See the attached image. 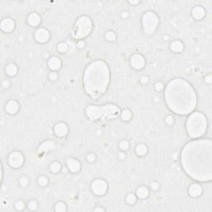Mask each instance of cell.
<instances>
[{
  "instance_id": "7402d4cb",
  "label": "cell",
  "mask_w": 212,
  "mask_h": 212,
  "mask_svg": "<svg viewBox=\"0 0 212 212\" xmlns=\"http://www.w3.org/2000/svg\"><path fill=\"white\" fill-rule=\"evenodd\" d=\"M18 66H17L15 64H13V63L8 64V65L6 66V69H5L7 75L9 76H15V75L18 73Z\"/></svg>"
},
{
  "instance_id": "5bb4252c",
  "label": "cell",
  "mask_w": 212,
  "mask_h": 212,
  "mask_svg": "<svg viewBox=\"0 0 212 212\" xmlns=\"http://www.w3.org/2000/svg\"><path fill=\"white\" fill-rule=\"evenodd\" d=\"M5 110L7 111V113H8L9 114H15L16 113H18V111L19 110V105L18 103L15 100H10L8 101L6 105H5Z\"/></svg>"
},
{
  "instance_id": "b9f144b4",
  "label": "cell",
  "mask_w": 212,
  "mask_h": 212,
  "mask_svg": "<svg viewBox=\"0 0 212 212\" xmlns=\"http://www.w3.org/2000/svg\"><path fill=\"white\" fill-rule=\"evenodd\" d=\"M2 86H4V89H8V88H9L10 86V82L8 81V80H4V81L2 82Z\"/></svg>"
},
{
  "instance_id": "f6af8a7d",
  "label": "cell",
  "mask_w": 212,
  "mask_h": 212,
  "mask_svg": "<svg viewBox=\"0 0 212 212\" xmlns=\"http://www.w3.org/2000/svg\"><path fill=\"white\" fill-rule=\"evenodd\" d=\"M94 211H105V209H103V208H100V207H98V208H95V209L94 210Z\"/></svg>"
},
{
  "instance_id": "484cf974",
  "label": "cell",
  "mask_w": 212,
  "mask_h": 212,
  "mask_svg": "<svg viewBox=\"0 0 212 212\" xmlns=\"http://www.w3.org/2000/svg\"><path fill=\"white\" fill-rule=\"evenodd\" d=\"M105 37L109 42H114L116 40V34L113 31H108L105 33Z\"/></svg>"
},
{
  "instance_id": "603a6c76",
  "label": "cell",
  "mask_w": 212,
  "mask_h": 212,
  "mask_svg": "<svg viewBox=\"0 0 212 212\" xmlns=\"http://www.w3.org/2000/svg\"><path fill=\"white\" fill-rule=\"evenodd\" d=\"M135 151L139 156H145L148 153V147L146 145L143 144V143H141V144H139L136 147Z\"/></svg>"
},
{
  "instance_id": "836d02e7",
  "label": "cell",
  "mask_w": 212,
  "mask_h": 212,
  "mask_svg": "<svg viewBox=\"0 0 212 212\" xmlns=\"http://www.w3.org/2000/svg\"><path fill=\"white\" fill-rule=\"evenodd\" d=\"M20 185L23 187H26L28 185V179L26 177H22L20 178Z\"/></svg>"
},
{
  "instance_id": "d4e9b609",
  "label": "cell",
  "mask_w": 212,
  "mask_h": 212,
  "mask_svg": "<svg viewBox=\"0 0 212 212\" xmlns=\"http://www.w3.org/2000/svg\"><path fill=\"white\" fill-rule=\"evenodd\" d=\"M61 163H57V162H54L50 166V170L52 171V172H53V173H57V172H59L61 171Z\"/></svg>"
},
{
  "instance_id": "8992f818",
  "label": "cell",
  "mask_w": 212,
  "mask_h": 212,
  "mask_svg": "<svg viewBox=\"0 0 212 212\" xmlns=\"http://www.w3.org/2000/svg\"><path fill=\"white\" fill-rule=\"evenodd\" d=\"M142 23H143V27L145 33L153 34L158 28L159 20L158 16L155 14L153 12H147L145 13L143 18H142Z\"/></svg>"
},
{
  "instance_id": "ac0fdd59",
  "label": "cell",
  "mask_w": 212,
  "mask_h": 212,
  "mask_svg": "<svg viewBox=\"0 0 212 212\" xmlns=\"http://www.w3.org/2000/svg\"><path fill=\"white\" fill-rule=\"evenodd\" d=\"M28 23L33 27H37L41 23V17L37 13H32L28 17Z\"/></svg>"
},
{
  "instance_id": "7c38bea8",
  "label": "cell",
  "mask_w": 212,
  "mask_h": 212,
  "mask_svg": "<svg viewBox=\"0 0 212 212\" xmlns=\"http://www.w3.org/2000/svg\"><path fill=\"white\" fill-rule=\"evenodd\" d=\"M54 132H55V134L57 135V137H60V138L66 136L68 133L67 124H65V123H62V122L57 123L54 128Z\"/></svg>"
},
{
  "instance_id": "ba28073f",
  "label": "cell",
  "mask_w": 212,
  "mask_h": 212,
  "mask_svg": "<svg viewBox=\"0 0 212 212\" xmlns=\"http://www.w3.org/2000/svg\"><path fill=\"white\" fill-rule=\"evenodd\" d=\"M24 163V157L20 152L14 151L11 153L8 157V163L13 168H18Z\"/></svg>"
},
{
  "instance_id": "ffe728a7",
  "label": "cell",
  "mask_w": 212,
  "mask_h": 212,
  "mask_svg": "<svg viewBox=\"0 0 212 212\" xmlns=\"http://www.w3.org/2000/svg\"><path fill=\"white\" fill-rule=\"evenodd\" d=\"M56 148V144L52 141H47L44 142L43 143H42L40 148H39L38 152H48L51 150L54 149Z\"/></svg>"
},
{
  "instance_id": "52a82bcc",
  "label": "cell",
  "mask_w": 212,
  "mask_h": 212,
  "mask_svg": "<svg viewBox=\"0 0 212 212\" xmlns=\"http://www.w3.org/2000/svg\"><path fill=\"white\" fill-rule=\"evenodd\" d=\"M108 190V184L103 179H96L91 184V191L96 196L105 195Z\"/></svg>"
},
{
  "instance_id": "f35d334b",
  "label": "cell",
  "mask_w": 212,
  "mask_h": 212,
  "mask_svg": "<svg viewBox=\"0 0 212 212\" xmlns=\"http://www.w3.org/2000/svg\"><path fill=\"white\" fill-rule=\"evenodd\" d=\"M160 187V185H159L158 182H152L151 183V189L152 190H153V191H158Z\"/></svg>"
},
{
  "instance_id": "1f68e13d",
  "label": "cell",
  "mask_w": 212,
  "mask_h": 212,
  "mask_svg": "<svg viewBox=\"0 0 212 212\" xmlns=\"http://www.w3.org/2000/svg\"><path fill=\"white\" fill-rule=\"evenodd\" d=\"M28 207L30 211H36L37 209V203L35 201H31L28 205Z\"/></svg>"
},
{
  "instance_id": "d6a6232c",
  "label": "cell",
  "mask_w": 212,
  "mask_h": 212,
  "mask_svg": "<svg viewBox=\"0 0 212 212\" xmlns=\"http://www.w3.org/2000/svg\"><path fill=\"white\" fill-rule=\"evenodd\" d=\"M15 208L18 211H23L25 208V204L23 201H18V202L15 204Z\"/></svg>"
},
{
  "instance_id": "7dc6e473",
  "label": "cell",
  "mask_w": 212,
  "mask_h": 212,
  "mask_svg": "<svg viewBox=\"0 0 212 212\" xmlns=\"http://www.w3.org/2000/svg\"><path fill=\"white\" fill-rule=\"evenodd\" d=\"M128 16V13H123V17H127Z\"/></svg>"
},
{
  "instance_id": "277c9868",
  "label": "cell",
  "mask_w": 212,
  "mask_h": 212,
  "mask_svg": "<svg viewBox=\"0 0 212 212\" xmlns=\"http://www.w3.org/2000/svg\"><path fill=\"white\" fill-rule=\"evenodd\" d=\"M207 127L206 118L204 114L199 112L193 113L192 115L188 118L187 123V129L188 134L191 138L196 139L201 137L205 134Z\"/></svg>"
},
{
  "instance_id": "cb8c5ba5",
  "label": "cell",
  "mask_w": 212,
  "mask_h": 212,
  "mask_svg": "<svg viewBox=\"0 0 212 212\" xmlns=\"http://www.w3.org/2000/svg\"><path fill=\"white\" fill-rule=\"evenodd\" d=\"M132 117V112L128 109H124L121 112V119L124 121H129Z\"/></svg>"
},
{
  "instance_id": "9c48e42d",
  "label": "cell",
  "mask_w": 212,
  "mask_h": 212,
  "mask_svg": "<svg viewBox=\"0 0 212 212\" xmlns=\"http://www.w3.org/2000/svg\"><path fill=\"white\" fill-rule=\"evenodd\" d=\"M130 64L135 70H142L145 66V59L140 54H134L131 57Z\"/></svg>"
},
{
  "instance_id": "7bdbcfd3",
  "label": "cell",
  "mask_w": 212,
  "mask_h": 212,
  "mask_svg": "<svg viewBox=\"0 0 212 212\" xmlns=\"http://www.w3.org/2000/svg\"><path fill=\"white\" fill-rule=\"evenodd\" d=\"M206 82H207L208 84H211L212 82V76L211 75H208L207 76H206Z\"/></svg>"
},
{
  "instance_id": "d6986e66",
  "label": "cell",
  "mask_w": 212,
  "mask_h": 212,
  "mask_svg": "<svg viewBox=\"0 0 212 212\" xmlns=\"http://www.w3.org/2000/svg\"><path fill=\"white\" fill-rule=\"evenodd\" d=\"M170 49H171V51H172L173 52H182L184 49V45L181 41H178V40L173 41L172 43L170 44Z\"/></svg>"
},
{
  "instance_id": "2e32d148",
  "label": "cell",
  "mask_w": 212,
  "mask_h": 212,
  "mask_svg": "<svg viewBox=\"0 0 212 212\" xmlns=\"http://www.w3.org/2000/svg\"><path fill=\"white\" fill-rule=\"evenodd\" d=\"M192 15L195 19H202L206 16V10L204 9V8H202L201 6H196L193 8L192 11Z\"/></svg>"
},
{
  "instance_id": "3957f363",
  "label": "cell",
  "mask_w": 212,
  "mask_h": 212,
  "mask_svg": "<svg viewBox=\"0 0 212 212\" xmlns=\"http://www.w3.org/2000/svg\"><path fill=\"white\" fill-rule=\"evenodd\" d=\"M110 79L109 70L105 63L98 61L91 63L86 70L85 86L92 97L100 95L105 91Z\"/></svg>"
},
{
  "instance_id": "f1b7e54d",
  "label": "cell",
  "mask_w": 212,
  "mask_h": 212,
  "mask_svg": "<svg viewBox=\"0 0 212 212\" xmlns=\"http://www.w3.org/2000/svg\"><path fill=\"white\" fill-rule=\"evenodd\" d=\"M37 182L41 187H46L48 184V178L45 176H41L38 178Z\"/></svg>"
},
{
  "instance_id": "83f0119b",
  "label": "cell",
  "mask_w": 212,
  "mask_h": 212,
  "mask_svg": "<svg viewBox=\"0 0 212 212\" xmlns=\"http://www.w3.org/2000/svg\"><path fill=\"white\" fill-rule=\"evenodd\" d=\"M57 50L60 52L61 53L66 52L68 50L67 44L66 43V42H61V43H59L57 46Z\"/></svg>"
},
{
  "instance_id": "4316f807",
  "label": "cell",
  "mask_w": 212,
  "mask_h": 212,
  "mask_svg": "<svg viewBox=\"0 0 212 212\" xmlns=\"http://www.w3.org/2000/svg\"><path fill=\"white\" fill-rule=\"evenodd\" d=\"M55 211L57 212H64L66 211V206L62 201L57 202L55 206Z\"/></svg>"
},
{
  "instance_id": "e0dca14e",
  "label": "cell",
  "mask_w": 212,
  "mask_h": 212,
  "mask_svg": "<svg viewBox=\"0 0 212 212\" xmlns=\"http://www.w3.org/2000/svg\"><path fill=\"white\" fill-rule=\"evenodd\" d=\"M48 66L53 71H56L59 70L61 66V59L58 58L57 57H52L48 61Z\"/></svg>"
},
{
  "instance_id": "8fae6325",
  "label": "cell",
  "mask_w": 212,
  "mask_h": 212,
  "mask_svg": "<svg viewBox=\"0 0 212 212\" xmlns=\"http://www.w3.org/2000/svg\"><path fill=\"white\" fill-rule=\"evenodd\" d=\"M1 29L4 32V33H11L12 31H13L15 28L14 21L11 18H4L2 20L1 24H0Z\"/></svg>"
},
{
  "instance_id": "9a60e30c",
  "label": "cell",
  "mask_w": 212,
  "mask_h": 212,
  "mask_svg": "<svg viewBox=\"0 0 212 212\" xmlns=\"http://www.w3.org/2000/svg\"><path fill=\"white\" fill-rule=\"evenodd\" d=\"M188 192L189 195L192 197H197L201 195L202 193V187L201 185L197 183H193L190 186V187L188 189Z\"/></svg>"
},
{
  "instance_id": "30bf717a",
  "label": "cell",
  "mask_w": 212,
  "mask_h": 212,
  "mask_svg": "<svg viewBox=\"0 0 212 212\" xmlns=\"http://www.w3.org/2000/svg\"><path fill=\"white\" fill-rule=\"evenodd\" d=\"M35 39L39 43H45L50 39V33L46 28H39L35 33Z\"/></svg>"
},
{
  "instance_id": "74e56055",
  "label": "cell",
  "mask_w": 212,
  "mask_h": 212,
  "mask_svg": "<svg viewBox=\"0 0 212 212\" xmlns=\"http://www.w3.org/2000/svg\"><path fill=\"white\" fill-rule=\"evenodd\" d=\"M57 77H58V75L56 71H52V72L50 73L49 78H50V80H51L52 81H56L57 80Z\"/></svg>"
},
{
  "instance_id": "ab89813d",
  "label": "cell",
  "mask_w": 212,
  "mask_h": 212,
  "mask_svg": "<svg viewBox=\"0 0 212 212\" xmlns=\"http://www.w3.org/2000/svg\"><path fill=\"white\" fill-rule=\"evenodd\" d=\"M76 46H77L78 48L80 49L84 48L85 46H86V42H85L84 41H82V40H79L77 42V43H76Z\"/></svg>"
},
{
  "instance_id": "5b68a950",
  "label": "cell",
  "mask_w": 212,
  "mask_h": 212,
  "mask_svg": "<svg viewBox=\"0 0 212 212\" xmlns=\"http://www.w3.org/2000/svg\"><path fill=\"white\" fill-rule=\"evenodd\" d=\"M76 26V30L75 34H74V37L76 38H84V37H87L90 34V33L91 32V21L88 17H86V16L81 17L78 19Z\"/></svg>"
},
{
  "instance_id": "e575fe53",
  "label": "cell",
  "mask_w": 212,
  "mask_h": 212,
  "mask_svg": "<svg viewBox=\"0 0 212 212\" xmlns=\"http://www.w3.org/2000/svg\"><path fill=\"white\" fill-rule=\"evenodd\" d=\"M86 159L89 163H94L95 161V159H96V157H95V155L94 154V153H89V154L87 155Z\"/></svg>"
},
{
  "instance_id": "6da1fadb",
  "label": "cell",
  "mask_w": 212,
  "mask_h": 212,
  "mask_svg": "<svg viewBox=\"0 0 212 212\" xmlns=\"http://www.w3.org/2000/svg\"><path fill=\"white\" fill-rule=\"evenodd\" d=\"M211 153V142L210 140L195 141L188 143L184 148L182 155V161L185 171L196 180H211L206 174V170L211 173V170L206 167V157Z\"/></svg>"
},
{
  "instance_id": "bcb514c9",
  "label": "cell",
  "mask_w": 212,
  "mask_h": 212,
  "mask_svg": "<svg viewBox=\"0 0 212 212\" xmlns=\"http://www.w3.org/2000/svg\"><path fill=\"white\" fill-rule=\"evenodd\" d=\"M129 3H130L131 4H139V1H130Z\"/></svg>"
},
{
  "instance_id": "4dcf8cb0",
  "label": "cell",
  "mask_w": 212,
  "mask_h": 212,
  "mask_svg": "<svg viewBox=\"0 0 212 212\" xmlns=\"http://www.w3.org/2000/svg\"><path fill=\"white\" fill-rule=\"evenodd\" d=\"M119 148H120L122 151H126V150L129 149V143L128 141L124 140V141H121L120 143H119Z\"/></svg>"
},
{
  "instance_id": "ee69618b",
  "label": "cell",
  "mask_w": 212,
  "mask_h": 212,
  "mask_svg": "<svg viewBox=\"0 0 212 212\" xmlns=\"http://www.w3.org/2000/svg\"><path fill=\"white\" fill-rule=\"evenodd\" d=\"M118 157H119V159H124L126 158V154L124 153H123V152H119V154H118Z\"/></svg>"
},
{
  "instance_id": "44dd1931",
  "label": "cell",
  "mask_w": 212,
  "mask_h": 212,
  "mask_svg": "<svg viewBox=\"0 0 212 212\" xmlns=\"http://www.w3.org/2000/svg\"><path fill=\"white\" fill-rule=\"evenodd\" d=\"M136 195L140 199H146L149 196V190L146 187H139L136 191Z\"/></svg>"
},
{
  "instance_id": "d590c367",
  "label": "cell",
  "mask_w": 212,
  "mask_h": 212,
  "mask_svg": "<svg viewBox=\"0 0 212 212\" xmlns=\"http://www.w3.org/2000/svg\"><path fill=\"white\" fill-rule=\"evenodd\" d=\"M155 89H156V90H158V91H162L164 89V85L162 82H157V83L155 84Z\"/></svg>"
},
{
  "instance_id": "4fadbf2b",
  "label": "cell",
  "mask_w": 212,
  "mask_h": 212,
  "mask_svg": "<svg viewBox=\"0 0 212 212\" xmlns=\"http://www.w3.org/2000/svg\"><path fill=\"white\" fill-rule=\"evenodd\" d=\"M66 165H67L68 169L73 173L78 172L81 167V163L75 158H68L66 161Z\"/></svg>"
},
{
  "instance_id": "f546056e",
  "label": "cell",
  "mask_w": 212,
  "mask_h": 212,
  "mask_svg": "<svg viewBox=\"0 0 212 212\" xmlns=\"http://www.w3.org/2000/svg\"><path fill=\"white\" fill-rule=\"evenodd\" d=\"M126 201H127V202L129 203V204H130V205H133V204H134L136 202V201H137V197H136V196H135L134 194H129L128 196H127V197H126Z\"/></svg>"
},
{
  "instance_id": "7a4b0ae2",
  "label": "cell",
  "mask_w": 212,
  "mask_h": 212,
  "mask_svg": "<svg viewBox=\"0 0 212 212\" xmlns=\"http://www.w3.org/2000/svg\"><path fill=\"white\" fill-rule=\"evenodd\" d=\"M168 107L179 114H187L194 110L196 97L193 88L182 79H176L168 84L165 92Z\"/></svg>"
},
{
  "instance_id": "60d3db41",
  "label": "cell",
  "mask_w": 212,
  "mask_h": 212,
  "mask_svg": "<svg viewBox=\"0 0 212 212\" xmlns=\"http://www.w3.org/2000/svg\"><path fill=\"white\" fill-rule=\"evenodd\" d=\"M140 81H141L142 84L146 85V84L148 82V76H143L142 77L140 78Z\"/></svg>"
},
{
  "instance_id": "8d00e7d4",
  "label": "cell",
  "mask_w": 212,
  "mask_h": 212,
  "mask_svg": "<svg viewBox=\"0 0 212 212\" xmlns=\"http://www.w3.org/2000/svg\"><path fill=\"white\" fill-rule=\"evenodd\" d=\"M165 122H166V124H167L168 125H171V124H172L174 123V118L171 115L167 116L166 119H165Z\"/></svg>"
}]
</instances>
